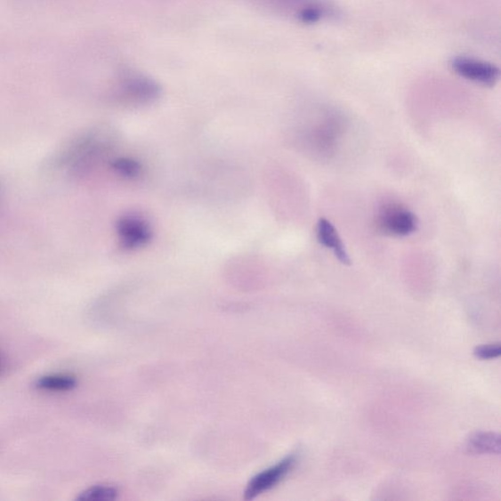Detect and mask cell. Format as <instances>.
I'll use <instances>...</instances> for the list:
<instances>
[{
  "label": "cell",
  "instance_id": "obj_14",
  "mask_svg": "<svg viewBox=\"0 0 501 501\" xmlns=\"http://www.w3.org/2000/svg\"><path fill=\"white\" fill-rule=\"evenodd\" d=\"M0 367H2V360H0Z\"/></svg>",
  "mask_w": 501,
  "mask_h": 501
},
{
  "label": "cell",
  "instance_id": "obj_2",
  "mask_svg": "<svg viewBox=\"0 0 501 501\" xmlns=\"http://www.w3.org/2000/svg\"><path fill=\"white\" fill-rule=\"evenodd\" d=\"M160 86L151 78L135 72H125L114 86V100L125 106H144L160 96Z\"/></svg>",
  "mask_w": 501,
  "mask_h": 501
},
{
  "label": "cell",
  "instance_id": "obj_8",
  "mask_svg": "<svg viewBox=\"0 0 501 501\" xmlns=\"http://www.w3.org/2000/svg\"><path fill=\"white\" fill-rule=\"evenodd\" d=\"M470 453L479 455H499L500 437L490 432H476L467 440Z\"/></svg>",
  "mask_w": 501,
  "mask_h": 501
},
{
  "label": "cell",
  "instance_id": "obj_13",
  "mask_svg": "<svg viewBox=\"0 0 501 501\" xmlns=\"http://www.w3.org/2000/svg\"><path fill=\"white\" fill-rule=\"evenodd\" d=\"M264 2H267L271 5H272L274 7H279V8H291L293 6L298 5V7H299L298 14L300 13L302 9H303L304 7H306L307 5L311 4V3H309V4H303V3H306V0H264ZM297 15H296V17H297Z\"/></svg>",
  "mask_w": 501,
  "mask_h": 501
},
{
  "label": "cell",
  "instance_id": "obj_10",
  "mask_svg": "<svg viewBox=\"0 0 501 501\" xmlns=\"http://www.w3.org/2000/svg\"><path fill=\"white\" fill-rule=\"evenodd\" d=\"M119 492L111 486L95 485L85 489L76 497L77 501H112L115 500Z\"/></svg>",
  "mask_w": 501,
  "mask_h": 501
},
{
  "label": "cell",
  "instance_id": "obj_1",
  "mask_svg": "<svg viewBox=\"0 0 501 501\" xmlns=\"http://www.w3.org/2000/svg\"><path fill=\"white\" fill-rule=\"evenodd\" d=\"M117 144L115 133L108 127H98L78 140L65 155L68 170L86 174L111 154Z\"/></svg>",
  "mask_w": 501,
  "mask_h": 501
},
{
  "label": "cell",
  "instance_id": "obj_6",
  "mask_svg": "<svg viewBox=\"0 0 501 501\" xmlns=\"http://www.w3.org/2000/svg\"><path fill=\"white\" fill-rule=\"evenodd\" d=\"M379 222L382 230L392 237H408L417 230L416 214L399 206H391L383 211Z\"/></svg>",
  "mask_w": 501,
  "mask_h": 501
},
{
  "label": "cell",
  "instance_id": "obj_12",
  "mask_svg": "<svg viewBox=\"0 0 501 501\" xmlns=\"http://www.w3.org/2000/svg\"><path fill=\"white\" fill-rule=\"evenodd\" d=\"M474 355L480 360H494L500 357L501 348L499 343L480 346L475 349Z\"/></svg>",
  "mask_w": 501,
  "mask_h": 501
},
{
  "label": "cell",
  "instance_id": "obj_3",
  "mask_svg": "<svg viewBox=\"0 0 501 501\" xmlns=\"http://www.w3.org/2000/svg\"><path fill=\"white\" fill-rule=\"evenodd\" d=\"M449 64L451 70L469 82L492 87L499 81V69L480 59L457 56L451 59Z\"/></svg>",
  "mask_w": 501,
  "mask_h": 501
},
{
  "label": "cell",
  "instance_id": "obj_11",
  "mask_svg": "<svg viewBox=\"0 0 501 501\" xmlns=\"http://www.w3.org/2000/svg\"><path fill=\"white\" fill-rule=\"evenodd\" d=\"M112 169L122 178L125 179H135L141 173V165L134 159L127 158V157H123V158H117L111 162Z\"/></svg>",
  "mask_w": 501,
  "mask_h": 501
},
{
  "label": "cell",
  "instance_id": "obj_4",
  "mask_svg": "<svg viewBox=\"0 0 501 501\" xmlns=\"http://www.w3.org/2000/svg\"><path fill=\"white\" fill-rule=\"evenodd\" d=\"M296 464L297 456L289 455L279 461V464L262 471L252 478L246 489H245L244 498L252 500L277 487L291 473Z\"/></svg>",
  "mask_w": 501,
  "mask_h": 501
},
{
  "label": "cell",
  "instance_id": "obj_9",
  "mask_svg": "<svg viewBox=\"0 0 501 501\" xmlns=\"http://www.w3.org/2000/svg\"><path fill=\"white\" fill-rule=\"evenodd\" d=\"M77 379L71 375H47L39 377L35 382V388L39 391L63 392H70L77 388Z\"/></svg>",
  "mask_w": 501,
  "mask_h": 501
},
{
  "label": "cell",
  "instance_id": "obj_7",
  "mask_svg": "<svg viewBox=\"0 0 501 501\" xmlns=\"http://www.w3.org/2000/svg\"><path fill=\"white\" fill-rule=\"evenodd\" d=\"M317 237L322 246L330 249L342 263H351L350 255L345 246H343L336 229L327 219H320L319 221Z\"/></svg>",
  "mask_w": 501,
  "mask_h": 501
},
{
  "label": "cell",
  "instance_id": "obj_5",
  "mask_svg": "<svg viewBox=\"0 0 501 501\" xmlns=\"http://www.w3.org/2000/svg\"><path fill=\"white\" fill-rule=\"evenodd\" d=\"M116 230L120 245L125 250L144 247L152 238L150 224L137 214L123 215L117 222Z\"/></svg>",
  "mask_w": 501,
  "mask_h": 501
}]
</instances>
